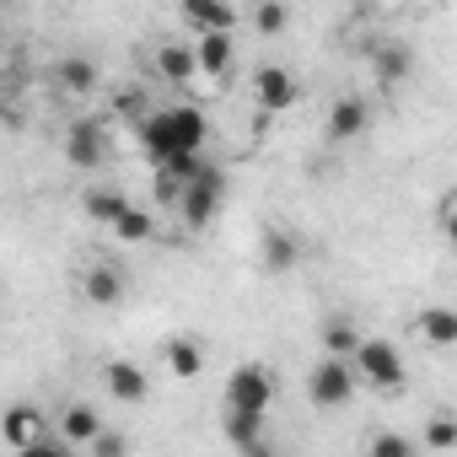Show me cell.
<instances>
[{"label":"cell","instance_id":"obj_31","mask_svg":"<svg viewBox=\"0 0 457 457\" xmlns=\"http://www.w3.org/2000/svg\"><path fill=\"white\" fill-rule=\"evenodd\" d=\"M0 307H6V280H0Z\"/></svg>","mask_w":457,"mask_h":457},{"label":"cell","instance_id":"obj_7","mask_svg":"<svg viewBox=\"0 0 457 457\" xmlns=\"http://www.w3.org/2000/svg\"><path fill=\"white\" fill-rule=\"evenodd\" d=\"M253 103H259V113H291V108L302 103L296 71L280 65V60H264V65L253 71Z\"/></svg>","mask_w":457,"mask_h":457},{"label":"cell","instance_id":"obj_30","mask_svg":"<svg viewBox=\"0 0 457 457\" xmlns=\"http://www.w3.org/2000/svg\"><path fill=\"white\" fill-rule=\"evenodd\" d=\"M436 220L452 226V188H441V199H436Z\"/></svg>","mask_w":457,"mask_h":457},{"label":"cell","instance_id":"obj_9","mask_svg":"<svg viewBox=\"0 0 457 457\" xmlns=\"http://www.w3.org/2000/svg\"><path fill=\"white\" fill-rule=\"evenodd\" d=\"M371 129V97H361V92H345L334 108H328V119H323V140L328 145H350V140H361Z\"/></svg>","mask_w":457,"mask_h":457},{"label":"cell","instance_id":"obj_32","mask_svg":"<svg viewBox=\"0 0 457 457\" xmlns=\"http://www.w3.org/2000/svg\"><path fill=\"white\" fill-rule=\"evenodd\" d=\"M371 6H382V0H371Z\"/></svg>","mask_w":457,"mask_h":457},{"label":"cell","instance_id":"obj_3","mask_svg":"<svg viewBox=\"0 0 457 457\" xmlns=\"http://www.w3.org/2000/svg\"><path fill=\"white\" fill-rule=\"evenodd\" d=\"M220 204H226V172L204 156L199 162V172L183 183V194H178V215H183V226H188V232H210V220L220 215Z\"/></svg>","mask_w":457,"mask_h":457},{"label":"cell","instance_id":"obj_17","mask_svg":"<svg viewBox=\"0 0 457 457\" xmlns=\"http://www.w3.org/2000/svg\"><path fill=\"white\" fill-rule=\"evenodd\" d=\"M199 76V65H194V44L188 38H162L156 44V81H167V87H188Z\"/></svg>","mask_w":457,"mask_h":457},{"label":"cell","instance_id":"obj_1","mask_svg":"<svg viewBox=\"0 0 457 457\" xmlns=\"http://www.w3.org/2000/svg\"><path fill=\"white\" fill-rule=\"evenodd\" d=\"M140 140H145L151 167H162V162H172V156H183V151H204L210 119H204V108H194V103L151 108V113L140 119Z\"/></svg>","mask_w":457,"mask_h":457},{"label":"cell","instance_id":"obj_4","mask_svg":"<svg viewBox=\"0 0 457 457\" xmlns=\"http://www.w3.org/2000/svg\"><path fill=\"white\" fill-rule=\"evenodd\" d=\"M0 441L12 452H71L60 436H49V414L33 398H17L0 409Z\"/></svg>","mask_w":457,"mask_h":457},{"label":"cell","instance_id":"obj_26","mask_svg":"<svg viewBox=\"0 0 457 457\" xmlns=\"http://www.w3.org/2000/svg\"><path fill=\"white\" fill-rule=\"evenodd\" d=\"M291 28V6H286V0H259V6H253V33L259 38H280Z\"/></svg>","mask_w":457,"mask_h":457},{"label":"cell","instance_id":"obj_11","mask_svg":"<svg viewBox=\"0 0 457 457\" xmlns=\"http://www.w3.org/2000/svg\"><path fill=\"white\" fill-rule=\"evenodd\" d=\"M366 65H371V76H377V87H403L409 76H414V49L409 44H398V38H377L371 49H366Z\"/></svg>","mask_w":457,"mask_h":457},{"label":"cell","instance_id":"obj_19","mask_svg":"<svg viewBox=\"0 0 457 457\" xmlns=\"http://www.w3.org/2000/svg\"><path fill=\"white\" fill-rule=\"evenodd\" d=\"M220 436H226V446H232V452H248V457L270 452V441H264V414L226 409V420H220Z\"/></svg>","mask_w":457,"mask_h":457},{"label":"cell","instance_id":"obj_29","mask_svg":"<svg viewBox=\"0 0 457 457\" xmlns=\"http://www.w3.org/2000/svg\"><path fill=\"white\" fill-rule=\"evenodd\" d=\"M87 452H92V457H124V452H129V436H124V430H108V425H97V436L87 441Z\"/></svg>","mask_w":457,"mask_h":457},{"label":"cell","instance_id":"obj_25","mask_svg":"<svg viewBox=\"0 0 457 457\" xmlns=\"http://www.w3.org/2000/svg\"><path fill=\"white\" fill-rule=\"evenodd\" d=\"M425 452H457V414L452 409H436L425 420V436H420Z\"/></svg>","mask_w":457,"mask_h":457},{"label":"cell","instance_id":"obj_12","mask_svg":"<svg viewBox=\"0 0 457 457\" xmlns=\"http://www.w3.org/2000/svg\"><path fill=\"white\" fill-rule=\"evenodd\" d=\"M194 65H199V76L226 87L232 65H237V38L232 33H194Z\"/></svg>","mask_w":457,"mask_h":457},{"label":"cell","instance_id":"obj_22","mask_svg":"<svg viewBox=\"0 0 457 457\" xmlns=\"http://www.w3.org/2000/svg\"><path fill=\"white\" fill-rule=\"evenodd\" d=\"M129 204V194L119 188V183H92V188H81V215L87 220H97V226H113V215Z\"/></svg>","mask_w":457,"mask_h":457},{"label":"cell","instance_id":"obj_15","mask_svg":"<svg viewBox=\"0 0 457 457\" xmlns=\"http://www.w3.org/2000/svg\"><path fill=\"white\" fill-rule=\"evenodd\" d=\"M124 291H129V275L119 270V264H87L81 270V296L92 302V307H119L124 302Z\"/></svg>","mask_w":457,"mask_h":457},{"label":"cell","instance_id":"obj_20","mask_svg":"<svg viewBox=\"0 0 457 457\" xmlns=\"http://www.w3.org/2000/svg\"><path fill=\"white\" fill-rule=\"evenodd\" d=\"M54 87L71 92V97H92V92L103 87V71H97L92 54H65V60L54 65Z\"/></svg>","mask_w":457,"mask_h":457},{"label":"cell","instance_id":"obj_6","mask_svg":"<svg viewBox=\"0 0 457 457\" xmlns=\"http://www.w3.org/2000/svg\"><path fill=\"white\" fill-rule=\"evenodd\" d=\"M275 393H280V382H275V371H270V366H259V361H248V366H237L232 377H226V409L270 414Z\"/></svg>","mask_w":457,"mask_h":457},{"label":"cell","instance_id":"obj_21","mask_svg":"<svg viewBox=\"0 0 457 457\" xmlns=\"http://www.w3.org/2000/svg\"><path fill=\"white\" fill-rule=\"evenodd\" d=\"M97 425H103V409L87 403V398H76V403L60 409V441H65V446H87V441L97 436Z\"/></svg>","mask_w":457,"mask_h":457},{"label":"cell","instance_id":"obj_10","mask_svg":"<svg viewBox=\"0 0 457 457\" xmlns=\"http://www.w3.org/2000/svg\"><path fill=\"white\" fill-rule=\"evenodd\" d=\"M103 393H108L113 403H145V398H151V371H145L140 361H129V355H113V361L103 366Z\"/></svg>","mask_w":457,"mask_h":457},{"label":"cell","instance_id":"obj_27","mask_svg":"<svg viewBox=\"0 0 457 457\" xmlns=\"http://www.w3.org/2000/svg\"><path fill=\"white\" fill-rule=\"evenodd\" d=\"M366 452H371V457H414L420 446H414V436H398V430H371V436H366Z\"/></svg>","mask_w":457,"mask_h":457},{"label":"cell","instance_id":"obj_14","mask_svg":"<svg viewBox=\"0 0 457 457\" xmlns=\"http://www.w3.org/2000/svg\"><path fill=\"white\" fill-rule=\"evenodd\" d=\"M302 264V243H296V232H286V226H264L259 232V270L264 275H291Z\"/></svg>","mask_w":457,"mask_h":457},{"label":"cell","instance_id":"obj_8","mask_svg":"<svg viewBox=\"0 0 457 457\" xmlns=\"http://www.w3.org/2000/svg\"><path fill=\"white\" fill-rule=\"evenodd\" d=\"M60 151H65V162H71V167H81V172H97V167H103V162L113 156L108 124H103V119H76V124L65 129Z\"/></svg>","mask_w":457,"mask_h":457},{"label":"cell","instance_id":"obj_24","mask_svg":"<svg viewBox=\"0 0 457 457\" xmlns=\"http://www.w3.org/2000/svg\"><path fill=\"white\" fill-rule=\"evenodd\" d=\"M108 232H113V243H151V237H156V215H151L145 204H135V199H129V204L113 215Z\"/></svg>","mask_w":457,"mask_h":457},{"label":"cell","instance_id":"obj_5","mask_svg":"<svg viewBox=\"0 0 457 457\" xmlns=\"http://www.w3.org/2000/svg\"><path fill=\"white\" fill-rule=\"evenodd\" d=\"M302 393H307V403L318 414H328V409H345L361 393V382H355V371H350L345 355H318L307 366V377H302Z\"/></svg>","mask_w":457,"mask_h":457},{"label":"cell","instance_id":"obj_28","mask_svg":"<svg viewBox=\"0 0 457 457\" xmlns=\"http://www.w3.org/2000/svg\"><path fill=\"white\" fill-rule=\"evenodd\" d=\"M151 113V97L140 92V87H119L113 92V119H124V124H140Z\"/></svg>","mask_w":457,"mask_h":457},{"label":"cell","instance_id":"obj_16","mask_svg":"<svg viewBox=\"0 0 457 457\" xmlns=\"http://www.w3.org/2000/svg\"><path fill=\"white\" fill-rule=\"evenodd\" d=\"M178 17L194 33H232L237 28V6H232V0H178Z\"/></svg>","mask_w":457,"mask_h":457},{"label":"cell","instance_id":"obj_13","mask_svg":"<svg viewBox=\"0 0 457 457\" xmlns=\"http://www.w3.org/2000/svg\"><path fill=\"white\" fill-rule=\"evenodd\" d=\"M162 366H167V377L194 382V377L210 366V345H204L199 334H172V339L162 345Z\"/></svg>","mask_w":457,"mask_h":457},{"label":"cell","instance_id":"obj_23","mask_svg":"<svg viewBox=\"0 0 457 457\" xmlns=\"http://www.w3.org/2000/svg\"><path fill=\"white\" fill-rule=\"evenodd\" d=\"M355 339H361V328H355L350 312H328V318L318 323V350H323V355H345V361H350Z\"/></svg>","mask_w":457,"mask_h":457},{"label":"cell","instance_id":"obj_2","mask_svg":"<svg viewBox=\"0 0 457 457\" xmlns=\"http://www.w3.org/2000/svg\"><path fill=\"white\" fill-rule=\"evenodd\" d=\"M350 371L361 387L382 393V398H398L409 387V366H403V350L393 339H377V334H361L355 350H350Z\"/></svg>","mask_w":457,"mask_h":457},{"label":"cell","instance_id":"obj_18","mask_svg":"<svg viewBox=\"0 0 457 457\" xmlns=\"http://www.w3.org/2000/svg\"><path fill=\"white\" fill-rule=\"evenodd\" d=\"M414 334L430 345V350H457V307L446 302H430L414 312Z\"/></svg>","mask_w":457,"mask_h":457}]
</instances>
